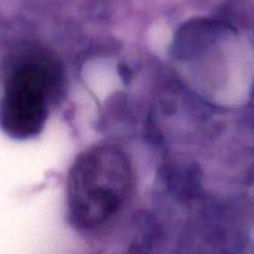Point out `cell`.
<instances>
[{
  "mask_svg": "<svg viewBox=\"0 0 254 254\" xmlns=\"http://www.w3.org/2000/svg\"><path fill=\"white\" fill-rule=\"evenodd\" d=\"M132 190V166L120 148H89L76 158L67 177L70 222L81 231L105 227L125 208Z\"/></svg>",
  "mask_w": 254,
  "mask_h": 254,
  "instance_id": "6da1fadb",
  "label": "cell"
},
{
  "mask_svg": "<svg viewBox=\"0 0 254 254\" xmlns=\"http://www.w3.org/2000/svg\"><path fill=\"white\" fill-rule=\"evenodd\" d=\"M63 69L45 51L23 54L6 77L0 100V127L16 140L36 137L48 120L49 105L63 87Z\"/></svg>",
  "mask_w": 254,
  "mask_h": 254,
  "instance_id": "7a4b0ae2",
  "label": "cell"
}]
</instances>
